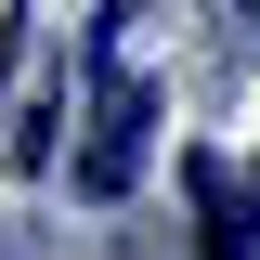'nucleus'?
<instances>
[{"instance_id": "1", "label": "nucleus", "mask_w": 260, "mask_h": 260, "mask_svg": "<svg viewBox=\"0 0 260 260\" xmlns=\"http://www.w3.org/2000/svg\"><path fill=\"white\" fill-rule=\"evenodd\" d=\"M143 156H156V91H143L130 65H104L91 130H78V195H130V182H143Z\"/></svg>"}, {"instance_id": "2", "label": "nucleus", "mask_w": 260, "mask_h": 260, "mask_svg": "<svg viewBox=\"0 0 260 260\" xmlns=\"http://www.w3.org/2000/svg\"><path fill=\"white\" fill-rule=\"evenodd\" d=\"M182 195H195L208 260H260V156H208V143H182Z\"/></svg>"}]
</instances>
